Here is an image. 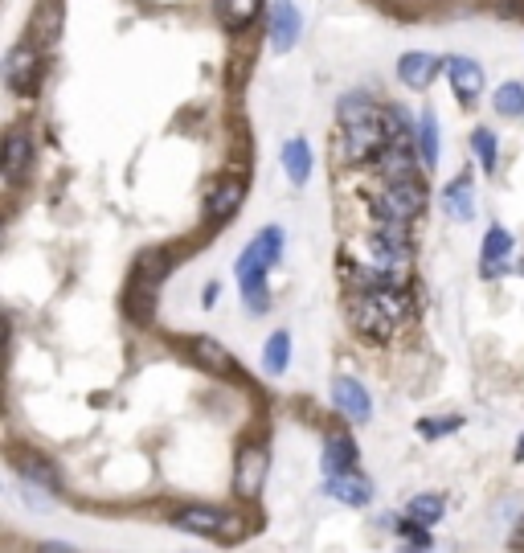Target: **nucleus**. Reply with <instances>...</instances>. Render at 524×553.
<instances>
[{
    "mask_svg": "<svg viewBox=\"0 0 524 553\" xmlns=\"http://www.w3.org/2000/svg\"><path fill=\"white\" fill-rule=\"evenodd\" d=\"M340 127H344L348 160H373L389 148L385 107H377L369 95H344L340 99Z\"/></svg>",
    "mask_w": 524,
    "mask_h": 553,
    "instance_id": "1",
    "label": "nucleus"
},
{
    "mask_svg": "<svg viewBox=\"0 0 524 553\" xmlns=\"http://www.w3.org/2000/svg\"><path fill=\"white\" fill-rule=\"evenodd\" d=\"M410 312L406 291H365L353 300V320L365 336H389Z\"/></svg>",
    "mask_w": 524,
    "mask_h": 553,
    "instance_id": "2",
    "label": "nucleus"
},
{
    "mask_svg": "<svg viewBox=\"0 0 524 553\" xmlns=\"http://www.w3.org/2000/svg\"><path fill=\"white\" fill-rule=\"evenodd\" d=\"M410 234L406 226H377L365 242V271H381V275H393V279H402L406 283V267H410Z\"/></svg>",
    "mask_w": 524,
    "mask_h": 553,
    "instance_id": "3",
    "label": "nucleus"
},
{
    "mask_svg": "<svg viewBox=\"0 0 524 553\" xmlns=\"http://www.w3.org/2000/svg\"><path fill=\"white\" fill-rule=\"evenodd\" d=\"M426 209V189L418 181H393L373 197V214L381 226H406Z\"/></svg>",
    "mask_w": 524,
    "mask_h": 553,
    "instance_id": "4",
    "label": "nucleus"
},
{
    "mask_svg": "<svg viewBox=\"0 0 524 553\" xmlns=\"http://www.w3.org/2000/svg\"><path fill=\"white\" fill-rule=\"evenodd\" d=\"M279 254H283V230L279 226H267L262 230L246 250H242V259H238V283H258V279H267V271L279 263Z\"/></svg>",
    "mask_w": 524,
    "mask_h": 553,
    "instance_id": "5",
    "label": "nucleus"
},
{
    "mask_svg": "<svg viewBox=\"0 0 524 553\" xmlns=\"http://www.w3.org/2000/svg\"><path fill=\"white\" fill-rule=\"evenodd\" d=\"M37 78H41V54H37L33 41H21V46H13L5 58V87L13 95H33Z\"/></svg>",
    "mask_w": 524,
    "mask_h": 553,
    "instance_id": "6",
    "label": "nucleus"
},
{
    "mask_svg": "<svg viewBox=\"0 0 524 553\" xmlns=\"http://www.w3.org/2000/svg\"><path fill=\"white\" fill-rule=\"evenodd\" d=\"M238 517H230V513H222V508H205V504H197V508H185V513H177V529H185V533H197V537H213V541H226V537H234L238 533V525H234Z\"/></svg>",
    "mask_w": 524,
    "mask_h": 553,
    "instance_id": "7",
    "label": "nucleus"
},
{
    "mask_svg": "<svg viewBox=\"0 0 524 553\" xmlns=\"http://www.w3.org/2000/svg\"><path fill=\"white\" fill-rule=\"evenodd\" d=\"M443 58L439 54H430V50H410V54H402V62H398V78L406 82L410 91H430V82L443 74Z\"/></svg>",
    "mask_w": 524,
    "mask_h": 553,
    "instance_id": "8",
    "label": "nucleus"
},
{
    "mask_svg": "<svg viewBox=\"0 0 524 553\" xmlns=\"http://www.w3.org/2000/svg\"><path fill=\"white\" fill-rule=\"evenodd\" d=\"M299 37H303V13L295 9V0H279L271 13V50L287 54V50H295Z\"/></svg>",
    "mask_w": 524,
    "mask_h": 553,
    "instance_id": "9",
    "label": "nucleus"
},
{
    "mask_svg": "<svg viewBox=\"0 0 524 553\" xmlns=\"http://www.w3.org/2000/svg\"><path fill=\"white\" fill-rule=\"evenodd\" d=\"M262 484H267V451L262 447H242L238 451V467H234V488L242 496H258Z\"/></svg>",
    "mask_w": 524,
    "mask_h": 553,
    "instance_id": "10",
    "label": "nucleus"
},
{
    "mask_svg": "<svg viewBox=\"0 0 524 553\" xmlns=\"http://www.w3.org/2000/svg\"><path fill=\"white\" fill-rule=\"evenodd\" d=\"M447 78H451V91L459 103H475L484 95V70H479L475 58H447Z\"/></svg>",
    "mask_w": 524,
    "mask_h": 553,
    "instance_id": "11",
    "label": "nucleus"
},
{
    "mask_svg": "<svg viewBox=\"0 0 524 553\" xmlns=\"http://www.w3.org/2000/svg\"><path fill=\"white\" fill-rule=\"evenodd\" d=\"M324 492H328L332 500H340V504H353V508H361V504L373 500V484H369L365 476H357V472L324 476Z\"/></svg>",
    "mask_w": 524,
    "mask_h": 553,
    "instance_id": "12",
    "label": "nucleus"
},
{
    "mask_svg": "<svg viewBox=\"0 0 524 553\" xmlns=\"http://www.w3.org/2000/svg\"><path fill=\"white\" fill-rule=\"evenodd\" d=\"M242 197H246V181H242V177L217 181V189H213L209 201H205V218H209V222H226L234 209L242 205Z\"/></svg>",
    "mask_w": 524,
    "mask_h": 553,
    "instance_id": "13",
    "label": "nucleus"
},
{
    "mask_svg": "<svg viewBox=\"0 0 524 553\" xmlns=\"http://www.w3.org/2000/svg\"><path fill=\"white\" fill-rule=\"evenodd\" d=\"M332 398H336V406H340L348 418H353V422H369L373 402H369V394L361 390V381H353V377H336Z\"/></svg>",
    "mask_w": 524,
    "mask_h": 553,
    "instance_id": "14",
    "label": "nucleus"
},
{
    "mask_svg": "<svg viewBox=\"0 0 524 553\" xmlns=\"http://www.w3.org/2000/svg\"><path fill=\"white\" fill-rule=\"evenodd\" d=\"M443 209H447V218H459V222H471L475 218V189H471V177L459 173L447 193H443Z\"/></svg>",
    "mask_w": 524,
    "mask_h": 553,
    "instance_id": "15",
    "label": "nucleus"
},
{
    "mask_svg": "<svg viewBox=\"0 0 524 553\" xmlns=\"http://www.w3.org/2000/svg\"><path fill=\"white\" fill-rule=\"evenodd\" d=\"M377 168H381V177L389 185L393 181H414V152H410V144H389L377 156Z\"/></svg>",
    "mask_w": 524,
    "mask_h": 553,
    "instance_id": "16",
    "label": "nucleus"
},
{
    "mask_svg": "<svg viewBox=\"0 0 524 553\" xmlns=\"http://www.w3.org/2000/svg\"><path fill=\"white\" fill-rule=\"evenodd\" d=\"M283 173H287V181L291 185H308V177H312V148H308V140H287L283 144Z\"/></svg>",
    "mask_w": 524,
    "mask_h": 553,
    "instance_id": "17",
    "label": "nucleus"
},
{
    "mask_svg": "<svg viewBox=\"0 0 524 553\" xmlns=\"http://www.w3.org/2000/svg\"><path fill=\"white\" fill-rule=\"evenodd\" d=\"M353 463H357V447H353V439H348V435H328V443H324V459H320L324 476L353 472Z\"/></svg>",
    "mask_w": 524,
    "mask_h": 553,
    "instance_id": "18",
    "label": "nucleus"
},
{
    "mask_svg": "<svg viewBox=\"0 0 524 553\" xmlns=\"http://www.w3.org/2000/svg\"><path fill=\"white\" fill-rule=\"evenodd\" d=\"M29 164H33V140L25 132H9V140H5V177L21 181Z\"/></svg>",
    "mask_w": 524,
    "mask_h": 553,
    "instance_id": "19",
    "label": "nucleus"
},
{
    "mask_svg": "<svg viewBox=\"0 0 524 553\" xmlns=\"http://www.w3.org/2000/svg\"><path fill=\"white\" fill-rule=\"evenodd\" d=\"M17 472L25 484H37V488H46V492H58V472H54V463H46L41 455H17Z\"/></svg>",
    "mask_w": 524,
    "mask_h": 553,
    "instance_id": "20",
    "label": "nucleus"
},
{
    "mask_svg": "<svg viewBox=\"0 0 524 553\" xmlns=\"http://www.w3.org/2000/svg\"><path fill=\"white\" fill-rule=\"evenodd\" d=\"M418 156H422L426 168L439 164V115H434L430 107L418 119Z\"/></svg>",
    "mask_w": 524,
    "mask_h": 553,
    "instance_id": "21",
    "label": "nucleus"
},
{
    "mask_svg": "<svg viewBox=\"0 0 524 553\" xmlns=\"http://www.w3.org/2000/svg\"><path fill=\"white\" fill-rule=\"evenodd\" d=\"M262 9V0H217V17L226 29H246Z\"/></svg>",
    "mask_w": 524,
    "mask_h": 553,
    "instance_id": "22",
    "label": "nucleus"
},
{
    "mask_svg": "<svg viewBox=\"0 0 524 553\" xmlns=\"http://www.w3.org/2000/svg\"><path fill=\"white\" fill-rule=\"evenodd\" d=\"M193 357H197L205 369L222 373V377H230V373H234V361L226 357V349L217 345V340H209V336H197V340H193Z\"/></svg>",
    "mask_w": 524,
    "mask_h": 553,
    "instance_id": "23",
    "label": "nucleus"
},
{
    "mask_svg": "<svg viewBox=\"0 0 524 553\" xmlns=\"http://www.w3.org/2000/svg\"><path fill=\"white\" fill-rule=\"evenodd\" d=\"M492 107L504 119H520L524 115V82H504V87L492 95Z\"/></svg>",
    "mask_w": 524,
    "mask_h": 553,
    "instance_id": "24",
    "label": "nucleus"
},
{
    "mask_svg": "<svg viewBox=\"0 0 524 553\" xmlns=\"http://www.w3.org/2000/svg\"><path fill=\"white\" fill-rule=\"evenodd\" d=\"M287 357H291V336H287V332H275V336L267 340V349H262V369L279 377V373L287 369Z\"/></svg>",
    "mask_w": 524,
    "mask_h": 553,
    "instance_id": "25",
    "label": "nucleus"
},
{
    "mask_svg": "<svg viewBox=\"0 0 524 553\" xmlns=\"http://www.w3.org/2000/svg\"><path fill=\"white\" fill-rule=\"evenodd\" d=\"M508 254H512V234L492 226L484 234V267H500V259H508Z\"/></svg>",
    "mask_w": 524,
    "mask_h": 553,
    "instance_id": "26",
    "label": "nucleus"
},
{
    "mask_svg": "<svg viewBox=\"0 0 524 553\" xmlns=\"http://www.w3.org/2000/svg\"><path fill=\"white\" fill-rule=\"evenodd\" d=\"M463 427V418L459 414H443V418H422L418 422V435H426V439H443V435H455Z\"/></svg>",
    "mask_w": 524,
    "mask_h": 553,
    "instance_id": "27",
    "label": "nucleus"
},
{
    "mask_svg": "<svg viewBox=\"0 0 524 553\" xmlns=\"http://www.w3.org/2000/svg\"><path fill=\"white\" fill-rule=\"evenodd\" d=\"M471 148H475L479 164H484L488 173H492V168H496V156H500V144H496V136L488 132V127H479V132L471 136Z\"/></svg>",
    "mask_w": 524,
    "mask_h": 553,
    "instance_id": "28",
    "label": "nucleus"
},
{
    "mask_svg": "<svg viewBox=\"0 0 524 553\" xmlns=\"http://www.w3.org/2000/svg\"><path fill=\"white\" fill-rule=\"evenodd\" d=\"M410 517L422 521V525H434L443 517V496H414L410 500Z\"/></svg>",
    "mask_w": 524,
    "mask_h": 553,
    "instance_id": "29",
    "label": "nucleus"
},
{
    "mask_svg": "<svg viewBox=\"0 0 524 553\" xmlns=\"http://www.w3.org/2000/svg\"><path fill=\"white\" fill-rule=\"evenodd\" d=\"M242 300H246V312L250 316H262L271 308V295H267V279H258V283H246L242 287Z\"/></svg>",
    "mask_w": 524,
    "mask_h": 553,
    "instance_id": "30",
    "label": "nucleus"
},
{
    "mask_svg": "<svg viewBox=\"0 0 524 553\" xmlns=\"http://www.w3.org/2000/svg\"><path fill=\"white\" fill-rule=\"evenodd\" d=\"M37 29H41V41H46V46H54L58 41V9L54 5H46L37 13Z\"/></svg>",
    "mask_w": 524,
    "mask_h": 553,
    "instance_id": "31",
    "label": "nucleus"
},
{
    "mask_svg": "<svg viewBox=\"0 0 524 553\" xmlns=\"http://www.w3.org/2000/svg\"><path fill=\"white\" fill-rule=\"evenodd\" d=\"M496 13L500 17H524V0H500Z\"/></svg>",
    "mask_w": 524,
    "mask_h": 553,
    "instance_id": "32",
    "label": "nucleus"
},
{
    "mask_svg": "<svg viewBox=\"0 0 524 553\" xmlns=\"http://www.w3.org/2000/svg\"><path fill=\"white\" fill-rule=\"evenodd\" d=\"M41 553H74V549H62V545H41Z\"/></svg>",
    "mask_w": 524,
    "mask_h": 553,
    "instance_id": "33",
    "label": "nucleus"
}]
</instances>
